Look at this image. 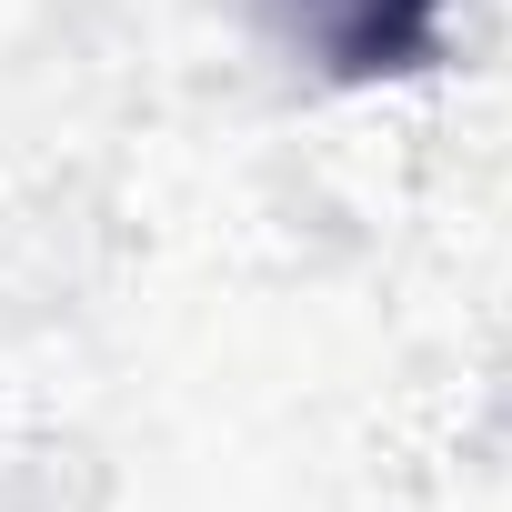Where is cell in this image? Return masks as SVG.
Listing matches in <instances>:
<instances>
[{
  "label": "cell",
  "mask_w": 512,
  "mask_h": 512,
  "mask_svg": "<svg viewBox=\"0 0 512 512\" xmlns=\"http://www.w3.org/2000/svg\"><path fill=\"white\" fill-rule=\"evenodd\" d=\"M282 31L352 91L372 81H412L452 51V0H272Z\"/></svg>",
  "instance_id": "obj_1"
}]
</instances>
